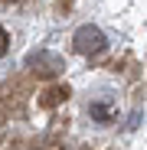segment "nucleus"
Returning <instances> with one entry per match:
<instances>
[{
    "label": "nucleus",
    "instance_id": "1",
    "mask_svg": "<svg viewBox=\"0 0 147 150\" xmlns=\"http://www.w3.org/2000/svg\"><path fill=\"white\" fill-rule=\"evenodd\" d=\"M72 42H75L79 52H98V49H105V36H102V30H95V26H82Z\"/></svg>",
    "mask_w": 147,
    "mask_h": 150
}]
</instances>
